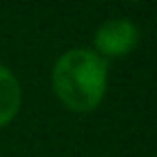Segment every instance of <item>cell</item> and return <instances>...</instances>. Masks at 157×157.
Wrapping results in <instances>:
<instances>
[{"instance_id":"1","label":"cell","mask_w":157,"mask_h":157,"mask_svg":"<svg viewBox=\"0 0 157 157\" xmlns=\"http://www.w3.org/2000/svg\"><path fill=\"white\" fill-rule=\"evenodd\" d=\"M105 60L90 50L65 52L52 71L54 90L73 110L95 108L105 90Z\"/></svg>"},{"instance_id":"2","label":"cell","mask_w":157,"mask_h":157,"mask_svg":"<svg viewBox=\"0 0 157 157\" xmlns=\"http://www.w3.org/2000/svg\"><path fill=\"white\" fill-rule=\"evenodd\" d=\"M138 41V30L129 20H108L97 28L95 45L105 54H125Z\"/></svg>"},{"instance_id":"3","label":"cell","mask_w":157,"mask_h":157,"mask_svg":"<svg viewBox=\"0 0 157 157\" xmlns=\"http://www.w3.org/2000/svg\"><path fill=\"white\" fill-rule=\"evenodd\" d=\"M22 90L15 80V75L0 65V125L13 118V114L20 108Z\"/></svg>"}]
</instances>
